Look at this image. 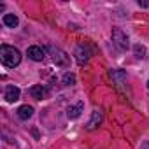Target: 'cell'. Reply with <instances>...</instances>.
Wrapping results in <instances>:
<instances>
[{"mask_svg": "<svg viewBox=\"0 0 149 149\" xmlns=\"http://www.w3.org/2000/svg\"><path fill=\"white\" fill-rule=\"evenodd\" d=\"M0 60H2V63L6 67L14 68V67H18L21 63V53L13 46L4 44V46H0Z\"/></svg>", "mask_w": 149, "mask_h": 149, "instance_id": "1", "label": "cell"}, {"mask_svg": "<svg viewBox=\"0 0 149 149\" xmlns=\"http://www.w3.org/2000/svg\"><path fill=\"white\" fill-rule=\"evenodd\" d=\"M47 51H49V54H51L53 61H54L58 67H68V63H70V58H68V54H67L63 49H60V47H54V46H47Z\"/></svg>", "mask_w": 149, "mask_h": 149, "instance_id": "2", "label": "cell"}, {"mask_svg": "<svg viewBox=\"0 0 149 149\" xmlns=\"http://www.w3.org/2000/svg\"><path fill=\"white\" fill-rule=\"evenodd\" d=\"M112 42L121 51H126L130 47V39H128V35L121 28H112Z\"/></svg>", "mask_w": 149, "mask_h": 149, "instance_id": "3", "label": "cell"}, {"mask_svg": "<svg viewBox=\"0 0 149 149\" xmlns=\"http://www.w3.org/2000/svg\"><path fill=\"white\" fill-rule=\"evenodd\" d=\"M26 54H28V58L33 60V61H42V60L46 58V49H42V47H39V46H30L28 51H26Z\"/></svg>", "mask_w": 149, "mask_h": 149, "instance_id": "4", "label": "cell"}, {"mask_svg": "<svg viewBox=\"0 0 149 149\" xmlns=\"http://www.w3.org/2000/svg\"><path fill=\"white\" fill-rule=\"evenodd\" d=\"M30 95H32L33 98H37V100H46V98L49 97V91H47L46 86H42V84H35V86L30 88Z\"/></svg>", "mask_w": 149, "mask_h": 149, "instance_id": "5", "label": "cell"}, {"mask_svg": "<svg viewBox=\"0 0 149 149\" xmlns=\"http://www.w3.org/2000/svg\"><path fill=\"white\" fill-rule=\"evenodd\" d=\"M90 51H88V47H84V46H79L77 49H76V60H77V63L79 65H84V63H88L90 61Z\"/></svg>", "mask_w": 149, "mask_h": 149, "instance_id": "6", "label": "cell"}, {"mask_svg": "<svg viewBox=\"0 0 149 149\" xmlns=\"http://www.w3.org/2000/svg\"><path fill=\"white\" fill-rule=\"evenodd\" d=\"M102 119H104V114H102V111H93V114H91V119L88 121V125H86V128L88 130H95L100 123H102Z\"/></svg>", "mask_w": 149, "mask_h": 149, "instance_id": "7", "label": "cell"}, {"mask_svg": "<svg viewBox=\"0 0 149 149\" xmlns=\"http://www.w3.org/2000/svg\"><path fill=\"white\" fill-rule=\"evenodd\" d=\"M6 100L9 104H14L16 100H19V88L16 86H7L6 88Z\"/></svg>", "mask_w": 149, "mask_h": 149, "instance_id": "8", "label": "cell"}, {"mask_svg": "<svg viewBox=\"0 0 149 149\" xmlns=\"http://www.w3.org/2000/svg\"><path fill=\"white\" fill-rule=\"evenodd\" d=\"M81 112H83V102H77L76 105H70V107L67 109L68 119H77V118L81 116Z\"/></svg>", "mask_w": 149, "mask_h": 149, "instance_id": "9", "label": "cell"}, {"mask_svg": "<svg viewBox=\"0 0 149 149\" xmlns=\"http://www.w3.org/2000/svg\"><path fill=\"white\" fill-rule=\"evenodd\" d=\"M2 21H4V25H6V26H9V28H16V26H18V23H19V19H18V16H16V14H4Z\"/></svg>", "mask_w": 149, "mask_h": 149, "instance_id": "10", "label": "cell"}, {"mask_svg": "<svg viewBox=\"0 0 149 149\" xmlns=\"http://www.w3.org/2000/svg\"><path fill=\"white\" fill-rule=\"evenodd\" d=\"M32 114H33V107H30V105H21V107L18 109L19 119H30Z\"/></svg>", "mask_w": 149, "mask_h": 149, "instance_id": "11", "label": "cell"}, {"mask_svg": "<svg viewBox=\"0 0 149 149\" xmlns=\"http://www.w3.org/2000/svg\"><path fill=\"white\" fill-rule=\"evenodd\" d=\"M111 77L118 81V84H121L125 79H126V74L123 70H111Z\"/></svg>", "mask_w": 149, "mask_h": 149, "instance_id": "12", "label": "cell"}, {"mask_svg": "<svg viewBox=\"0 0 149 149\" xmlns=\"http://www.w3.org/2000/svg\"><path fill=\"white\" fill-rule=\"evenodd\" d=\"M63 84L65 86H72V84H76V76L70 72H67L65 76H63Z\"/></svg>", "mask_w": 149, "mask_h": 149, "instance_id": "13", "label": "cell"}, {"mask_svg": "<svg viewBox=\"0 0 149 149\" xmlns=\"http://www.w3.org/2000/svg\"><path fill=\"white\" fill-rule=\"evenodd\" d=\"M133 53H135V56H137V58H140V60H142V58H146V47H144V46H140V44H137V46L133 47Z\"/></svg>", "mask_w": 149, "mask_h": 149, "instance_id": "14", "label": "cell"}, {"mask_svg": "<svg viewBox=\"0 0 149 149\" xmlns=\"http://www.w3.org/2000/svg\"><path fill=\"white\" fill-rule=\"evenodd\" d=\"M139 6H140V7H149V2H147V0H142V2L139 0Z\"/></svg>", "mask_w": 149, "mask_h": 149, "instance_id": "15", "label": "cell"}, {"mask_svg": "<svg viewBox=\"0 0 149 149\" xmlns=\"http://www.w3.org/2000/svg\"><path fill=\"white\" fill-rule=\"evenodd\" d=\"M140 149H149V142H144V144H142V147H140Z\"/></svg>", "mask_w": 149, "mask_h": 149, "instance_id": "16", "label": "cell"}, {"mask_svg": "<svg viewBox=\"0 0 149 149\" xmlns=\"http://www.w3.org/2000/svg\"><path fill=\"white\" fill-rule=\"evenodd\" d=\"M147 88H149V81H147Z\"/></svg>", "mask_w": 149, "mask_h": 149, "instance_id": "17", "label": "cell"}]
</instances>
